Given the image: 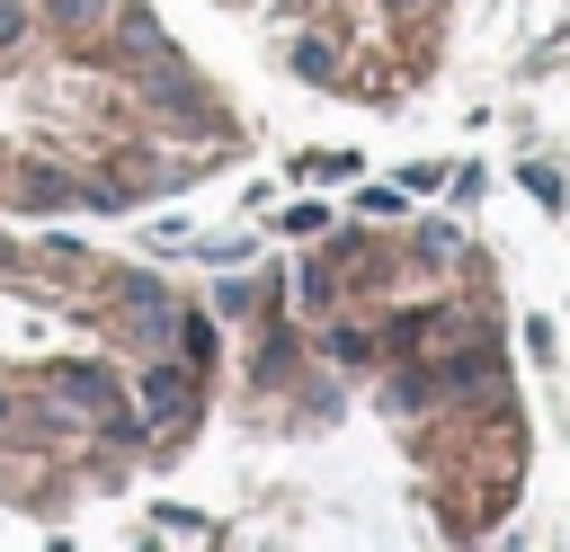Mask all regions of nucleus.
<instances>
[{"mask_svg": "<svg viewBox=\"0 0 570 552\" xmlns=\"http://www.w3.org/2000/svg\"><path fill=\"white\" fill-rule=\"evenodd\" d=\"M223 374L267 436H330L356 410L436 543H481L525 499L534 418L508 347V294L454 223L392 214L321 231L258 294Z\"/></svg>", "mask_w": 570, "mask_h": 552, "instance_id": "obj_1", "label": "nucleus"}, {"mask_svg": "<svg viewBox=\"0 0 570 552\" xmlns=\"http://www.w3.org/2000/svg\"><path fill=\"white\" fill-rule=\"evenodd\" d=\"M223 401V321L80 240L0 214V507L62 516L169 472Z\"/></svg>", "mask_w": 570, "mask_h": 552, "instance_id": "obj_2", "label": "nucleus"}, {"mask_svg": "<svg viewBox=\"0 0 570 552\" xmlns=\"http://www.w3.org/2000/svg\"><path fill=\"white\" fill-rule=\"evenodd\" d=\"M249 160V107L151 0H0V214L107 223Z\"/></svg>", "mask_w": 570, "mask_h": 552, "instance_id": "obj_3", "label": "nucleus"}, {"mask_svg": "<svg viewBox=\"0 0 570 552\" xmlns=\"http://www.w3.org/2000/svg\"><path fill=\"white\" fill-rule=\"evenodd\" d=\"M267 53L285 80L338 107H401L419 98L463 27V0H258Z\"/></svg>", "mask_w": 570, "mask_h": 552, "instance_id": "obj_4", "label": "nucleus"}, {"mask_svg": "<svg viewBox=\"0 0 570 552\" xmlns=\"http://www.w3.org/2000/svg\"><path fill=\"white\" fill-rule=\"evenodd\" d=\"M214 9H258V0H214Z\"/></svg>", "mask_w": 570, "mask_h": 552, "instance_id": "obj_5", "label": "nucleus"}]
</instances>
